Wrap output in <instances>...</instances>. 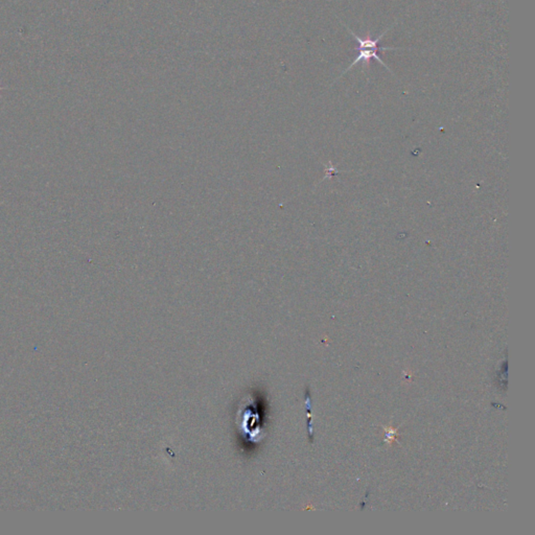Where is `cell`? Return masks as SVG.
<instances>
[{"label": "cell", "instance_id": "cell-1", "mask_svg": "<svg viewBox=\"0 0 535 535\" xmlns=\"http://www.w3.org/2000/svg\"><path fill=\"white\" fill-rule=\"evenodd\" d=\"M391 28H392V26H391ZM391 28L387 29V30H386L381 36H379V37L372 39V38H370V37L361 38V37H359L358 35H356L354 32H352L351 30H349V29L346 26V29L348 30V32L351 33V35L357 40L358 47H356V50L358 51V55H357V57H356V59H355V61L353 62V63H352L351 65H349V67L344 71V73H345L346 71H348V70H351L355 65H357V64L359 63V62H363V63H365V64H369V63H370V61H371V60H376V61L380 62V63H381L383 66H385L389 71H391L390 68L388 67V65H387V64L385 63V62L381 59V57H380V55H379V52H380L381 49H385V50H387V49H391V50L402 49L400 47H386V46H380V45H379V44H380V41L382 40V38L385 36V34H386Z\"/></svg>", "mask_w": 535, "mask_h": 535}, {"label": "cell", "instance_id": "cell-2", "mask_svg": "<svg viewBox=\"0 0 535 535\" xmlns=\"http://www.w3.org/2000/svg\"><path fill=\"white\" fill-rule=\"evenodd\" d=\"M397 430H393V429H386L385 430V440L388 441V442H392L394 441L395 437L397 436L396 434Z\"/></svg>", "mask_w": 535, "mask_h": 535}, {"label": "cell", "instance_id": "cell-3", "mask_svg": "<svg viewBox=\"0 0 535 535\" xmlns=\"http://www.w3.org/2000/svg\"><path fill=\"white\" fill-rule=\"evenodd\" d=\"M3 89H4V88H3V87H0V90H3Z\"/></svg>", "mask_w": 535, "mask_h": 535}]
</instances>
